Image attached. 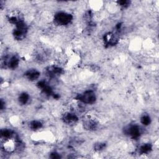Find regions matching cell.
<instances>
[{"instance_id": "obj_1", "label": "cell", "mask_w": 159, "mask_h": 159, "mask_svg": "<svg viewBox=\"0 0 159 159\" xmlns=\"http://www.w3.org/2000/svg\"><path fill=\"white\" fill-rule=\"evenodd\" d=\"M32 139L34 141L38 142H43L46 143H52L55 141V136L53 134L48 130L37 131L32 135Z\"/></svg>"}, {"instance_id": "obj_2", "label": "cell", "mask_w": 159, "mask_h": 159, "mask_svg": "<svg viewBox=\"0 0 159 159\" xmlns=\"http://www.w3.org/2000/svg\"><path fill=\"white\" fill-rule=\"evenodd\" d=\"M72 16L66 12H59L54 16L55 22L60 26H65L70 23L72 20Z\"/></svg>"}, {"instance_id": "obj_3", "label": "cell", "mask_w": 159, "mask_h": 159, "mask_svg": "<svg viewBox=\"0 0 159 159\" xmlns=\"http://www.w3.org/2000/svg\"><path fill=\"white\" fill-rule=\"evenodd\" d=\"M77 99L81 102L87 104H91L96 101V95L93 91L88 90L83 92L81 94H80L77 96Z\"/></svg>"}, {"instance_id": "obj_4", "label": "cell", "mask_w": 159, "mask_h": 159, "mask_svg": "<svg viewBox=\"0 0 159 159\" xmlns=\"http://www.w3.org/2000/svg\"><path fill=\"white\" fill-rule=\"evenodd\" d=\"M83 125L84 129L88 130H94L97 128L98 123L95 119L92 117H87L83 120Z\"/></svg>"}, {"instance_id": "obj_5", "label": "cell", "mask_w": 159, "mask_h": 159, "mask_svg": "<svg viewBox=\"0 0 159 159\" xmlns=\"http://www.w3.org/2000/svg\"><path fill=\"white\" fill-rule=\"evenodd\" d=\"M63 120L64 122L70 125V124H73L76 123L78 121V118L75 113L68 112H65L63 114Z\"/></svg>"}, {"instance_id": "obj_6", "label": "cell", "mask_w": 159, "mask_h": 159, "mask_svg": "<svg viewBox=\"0 0 159 159\" xmlns=\"http://www.w3.org/2000/svg\"><path fill=\"white\" fill-rule=\"evenodd\" d=\"M125 132L132 138H137L140 135V129L137 125H130L127 127Z\"/></svg>"}, {"instance_id": "obj_7", "label": "cell", "mask_w": 159, "mask_h": 159, "mask_svg": "<svg viewBox=\"0 0 159 159\" xmlns=\"http://www.w3.org/2000/svg\"><path fill=\"white\" fill-rule=\"evenodd\" d=\"M26 78L30 81H35L37 80L40 76V73L35 70H30L25 73Z\"/></svg>"}, {"instance_id": "obj_8", "label": "cell", "mask_w": 159, "mask_h": 159, "mask_svg": "<svg viewBox=\"0 0 159 159\" xmlns=\"http://www.w3.org/2000/svg\"><path fill=\"white\" fill-rule=\"evenodd\" d=\"M89 6L92 10L98 11L101 9L102 7V2L101 1H93L89 2Z\"/></svg>"}, {"instance_id": "obj_9", "label": "cell", "mask_w": 159, "mask_h": 159, "mask_svg": "<svg viewBox=\"0 0 159 159\" xmlns=\"http://www.w3.org/2000/svg\"><path fill=\"white\" fill-rule=\"evenodd\" d=\"M29 100V96L27 93H21L18 98L19 102L22 105H25L28 102Z\"/></svg>"}, {"instance_id": "obj_10", "label": "cell", "mask_w": 159, "mask_h": 159, "mask_svg": "<svg viewBox=\"0 0 159 159\" xmlns=\"http://www.w3.org/2000/svg\"><path fill=\"white\" fill-rule=\"evenodd\" d=\"M152 150V145L150 143H144L140 146L139 152L142 154H147L149 153Z\"/></svg>"}, {"instance_id": "obj_11", "label": "cell", "mask_w": 159, "mask_h": 159, "mask_svg": "<svg viewBox=\"0 0 159 159\" xmlns=\"http://www.w3.org/2000/svg\"><path fill=\"white\" fill-rule=\"evenodd\" d=\"M42 126V124L41 123L40 121L39 120H33L30 122L29 124V127L32 130L38 131L40 129H41Z\"/></svg>"}, {"instance_id": "obj_12", "label": "cell", "mask_w": 159, "mask_h": 159, "mask_svg": "<svg viewBox=\"0 0 159 159\" xmlns=\"http://www.w3.org/2000/svg\"><path fill=\"white\" fill-rule=\"evenodd\" d=\"M140 121L142 124H143L145 125H147L150 123V118L148 116L144 115L141 117Z\"/></svg>"}, {"instance_id": "obj_13", "label": "cell", "mask_w": 159, "mask_h": 159, "mask_svg": "<svg viewBox=\"0 0 159 159\" xmlns=\"http://www.w3.org/2000/svg\"><path fill=\"white\" fill-rule=\"evenodd\" d=\"M105 147V143H97L95 144L94 145V148L97 151H101L102 150H103V148Z\"/></svg>"}]
</instances>
